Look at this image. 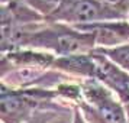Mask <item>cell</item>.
<instances>
[{"label":"cell","mask_w":129,"mask_h":123,"mask_svg":"<svg viewBox=\"0 0 129 123\" xmlns=\"http://www.w3.org/2000/svg\"><path fill=\"white\" fill-rule=\"evenodd\" d=\"M41 25V23H38ZM32 26H2V52L32 48L47 51L55 57L88 54L97 48L96 36L64 23L45 22L44 28Z\"/></svg>","instance_id":"6da1fadb"},{"label":"cell","mask_w":129,"mask_h":123,"mask_svg":"<svg viewBox=\"0 0 129 123\" xmlns=\"http://www.w3.org/2000/svg\"><path fill=\"white\" fill-rule=\"evenodd\" d=\"M54 88H16L2 83L0 87V119L2 123H25L38 110L62 107ZM70 107V106H68Z\"/></svg>","instance_id":"7a4b0ae2"},{"label":"cell","mask_w":129,"mask_h":123,"mask_svg":"<svg viewBox=\"0 0 129 123\" xmlns=\"http://www.w3.org/2000/svg\"><path fill=\"white\" fill-rule=\"evenodd\" d=\"M83 101L78 104L88 123H128L126 109L116 94L97 80H81Z\"/></svg>","instance_id":"3957f363"},{"label":"cell","mask_w":129,"mask_h":123,"mask_svg":"<svg viewBox=\"0 0 129 123\" xmlns=\"http://www.w3.org/2000/svg\"><path fill=\"white\" fill-rule=\"evenodd\" d=\"M128 19L116 10L100 5L96 0H62L59 7L55 10L47 22L64 23L70 26L99 23L107 20Z\"/></svg>","instance_id":"277c9868"},{"label":"cell","mask_w":129,"mask_h":123,"mask_svg":"<svg viewBox=\"0 0 129 123\" xmlns=\"http://www.w3.org/2000/svg\"><path fill=\"white\" fill-rule=\"evenodd\" d=\"M93 58L94 70L93 78L90 80H97L105 84L123 101L129 93V72L122 70L119 65H116L106 55L100 54L97 49L93 51Z\"/></svg>","instance_id":"5b68a950"},{"label":"cell","mask_w":129,"mask_h":123,"mask_svg":"<svg viewBox=\"0 0 129 123\" xmlns=\"http://www.w3.org/2000/svg\"><path fill=\"white\" fill-rule=\"evenodd\" d=\"M57 57L47 51L32 49V48H22L13 49L7 52H2V75L7 74L9 71L19 70V68H42L49 70L52 68Z\"/></svg>","instance_id":"8992f818"},{"label":"cell","mask_w":129,"mask_h":123,"mask_svg":"<svg viewBox=\"0 0 129 123\" xmlns=\"http://www.w3.org/2000/svg\"><path fill=\"white\" fill-rule=\"evenodd\" d=\"M74 28L94 33L97 41V48H113L129 42V19L107 20V22L81 25Z\"/></svg>","instance_id":"52a82bcc"},{"label":"cell","mask_w":129,"mask_h":123,"mask_svg":"<svg viewBox=\"0 0 129 123\" xmlns=\"http://www.w3.org/2000/svg\"><path fill=\"white\" fill-rule=\"evenodd\" d=\"M47 19L25 5L22 0H13L9 5H2V26H32L44 23Z\"/></svg>","instance_id":"ba28073f"},{"label":"cell","mask_w":129,"mask_h":123,"mask_svg":"<svg viewBox=\"0 0 129 123\" xmlns=\"http://www.w3.org/2000/svg\"><path fill=\"white\" fill-rule=\"evenodd\" d=\"M76 107H57V109H44L38 110L25 123H73Z\"/></svg>","instance_id":"9c48e42d"},{"label":"cell","mask_w":129,"mask_h":123,"mask_svg":"<svg viewBox=\"0 0 129 123\" xmlns=\"http://www.w3.org/2000/svg\"><path fill=\"white\" fill-rule=\"evenodd\" d=\"M100 54L106 55L112 59L116 65H119L122 70L129 72V42L123 45H117L113 48H96Z\"/></svg>","instance_id":"30bf717a"},{"label":"cell","mask_w":129,"mask_h":123,"mask_svg":"<svg viewBox=\"0 0 129 123\" xmlns=\"http://www.w3.org/2000/svg\"><path fill=\"white\" fill-rule=\"evenodd\" d=\"M22 2L25 5H28L30 9H34L35 12H38L41 16H44L47 20L55 13V10L62 3V0H22Z\"/></svg>","instance_id":"8fae6325"},{"label":"cell","mask_w":129,"mask_h":123,"mask_svg":"<svg viewBox=\"0 0 129 123\" xmlns=\"http://www.w3.org/2000/svg\"><path fill=\"white\" fill-rule=\"evenodd\" d=\"M100 5L109 7L112 10H116L125 18L129 16V0H96Z\"/></svg>","instance_id":"7c38bea8"},{"label":"cell","mask_w":129,"mask_h":123,"mask_svg":"<svg viewBox=\"0 0 129 123\" xmlns=\"http://www.w3.org/2000/svg\"><path fill=\"white\" fill-rule=\"evenodd\" d=\"M73 123H88L86 119H84V116L81 114V111H80V109L78 107H76L74 109V117H73Z\"/></svg>","instance_id":"4fadbf2b"},{"label":"cell","mask_w":129,"mask_h":123,"mask_svg":"<svg viewBox=\"0 0 129 123\" xmlns=\"http://www.w3.org/2000/svg\"><path fill=\"white\" fill-rule=\"evenodd\" d=\"M125 109H126V116H128V123H129V104H125Z\"/></svg>","instance_id":"5bb4252c"},{"label":"cell","mask_w":129,"mask_h":123,"mask_svg":"<svg viewBox=\"0 0 129 123\" xmlns=\"http://www.w3.org/2000/svg\"><path fill=\"white\" fill-rule=\"evenodd\" d=\"M123 104H129V93H128V96L125 97V100H123Z\"/></svg>","instance_id":"9a60e30c"},{"label":"cell","mask_w":129,"mask_h":123,"mask_svg":"<svg viewBox=\"0 0 129 123\" xmlns=\"http://www.w3.org/2000/svg\"><path fill=\"white\" fill-rule=\"evenodd\" d=\"M10 2H13V0H2V5H9Z\"/></svg>","instance_id":"2e32d148"},{"label":"cell","mask_w":129,"mask_h":123,"mask_svg":"<svg viewBox=\"0 0 129 123\" xmlns=\"http://www.w3.org/2000/svg\"><path fill=\"white\" fill-rule=\"evenodd\" d=\"M128 19H129V16H128Z\"/></svg>","instance_id":"e0dca14e"}]
</instances>
